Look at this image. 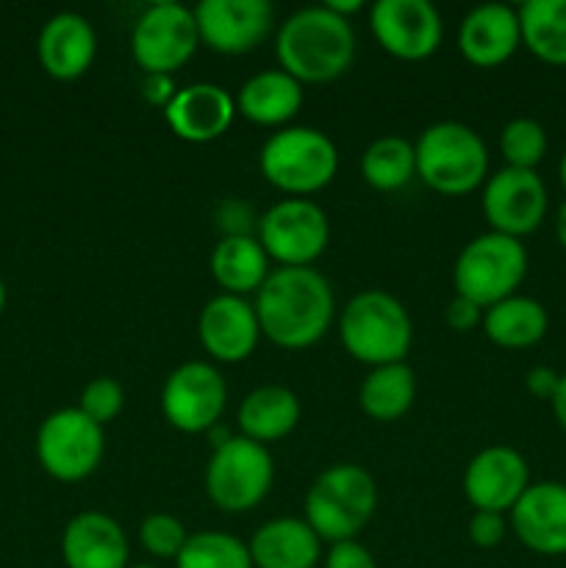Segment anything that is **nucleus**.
I'll return each instance as SVG.
<instances>
[{"label":"nucleus","mask_w":566,"mask_h":568,"mask_svg":"<svg viewBox=\"0 0 566 568\" xmlns=\"http://www.w3.org/2000/svg\"><path fill=\"white\" fill-rule=\"evenodd\" d=\"M325 568H377V564L361 541H342L331 544L325 555Z\"/></svg>","instance_id":"nucleus-36"},{"label":"nucleus","mask_w":566,"mask_h":568,"mask_svg":"<svg viewBox=\"0 0 566 568\" xmlns=\"http://www.w3.org/2000/svg\"><path fill=\"white\" fill-rule=\"evenodd\" d=\"M228 403V386L222 372L205 361H189L170 372L161 388V414L166 425L186 436L209 433L220 425Z\"/></svg>","instance_id":"nucleus-12"},{"label":"nucleus","mask_w":566,"mask_h":568,"mask_svg":"<svg viewBox=\"0 0 566 568\" xmlns=\"http://www.w3.org/2000/svg\"><path fill=\"white\" fill-rule=\"evenodd\" d=\"M555 236H558V244L566 250V203H560L558 214H555Z\"/></svg>","instance_id":"nucleus-42"},{"label":"nucleus","mask_w":566,"mask_h":568,"mask_svg":"<svg viewBox=\"0 0 566 568\" xmlns=\"http://www.w3.org/2000/svg\"><path fill=\"white\" fill-rule=\"evenodd\" d=\"M253 568H314L322 541L305 519H272L247 544Z\"/></svg>","instance_id":"nucleus-23"},{"label":"nucleus","mask_w":566,"mask_h":568,"mask_svg":"<svg viewBox=\"0 0 566 568\" xmlns=\"http://www.w3.org/2000/svg\"><path fill=\"white\" fill-rule=\"evenodd\" d=\"M94 53H98L94 28L78 11H59L39 31V64L55 81H75V78H81L92 67Z\"/></svg>","instance_id":"nucleus-22"},{"label":"nucleus","mask_w":566,"mask_h":568,"mask_svg":"<svg viewBox=\"0 0 566 568\" xmlns=\"http://www.w3.org/2000/svg\"><path fill=\"white\" fill-rule=\"evenodd\" d=\"M139 541L148 555L155 560H175L181 549L186 547L189 532L181 519L170 514H150L148 519L139 525Z\"/></svg>","instance_id":"nucleus-33"},{"label":"nucleus","mask_w":566,"mask_h":568,"mask_svg":"<svg viewBox=\"0 0 566 568\" xmlns=\"http://www.w3.org/2000/svg\"><path fill=\"white\" fill-rule=\"evenodd\" d=\"M483 333L503 349H527L542 342L549 331V314L538 300L514 297L483 311Z\"/></svg>","instance_id":"nucleus-27"},{"label":"nucleus","mask_w":566,"mask_h":568,"mask_svg":"<svg viewBox=\"0 0 566 568\" xmlns=\"http://www.w3.org/2000/svg\"><path fill=\"white\" fill-rule=\"evenodd\" d=\"M178 83L172 75H144L142 81V98L148 100L150 105H159L161 111L172 103V98L178 94Z\"/></svg>","instance_id":"nucleus-38"},{"label":"nucleus","mask_w":566,"mask_h":568,"mask_svg":"<svg viewBox=\"0 0 566 568\" xmlns=\"http://www.w3.org/2000/svg\"><path fill=\"white\" fill-rule=\"evenodd\" d=\"M511 530L536 555H566V486L564 483H530L511 510Z\"/></svg>","instance_id":"nucleus-18"},{"label":"nucleus","mask_w":566,"mask_h":568,"mask_svg":"<svg viewBox=\"0 0 566 568\" xmlns=\"http://www.w3.org/2000/svg\"><path fill=\"white\" fill-rule=\"evenodd\" d=\"M527 488H530V466L514 447L494 444L481 449L466 464L464 494L475 510L511 514Z\"/></svg>","instance_id":"nucleus-16"},{"label":"nucleus","mask_w":566,"mask_h":568,"mask_svg":"<svg viewBox=\"0 0 566 568\" xmlns=\"http://www.w3.org/2000/svg\"><path fill=\"white\" fill-rule=\"evenodd\" d=\"M303 100V83L277 67V70H264L244 81V87L239 89L236 111L255 125L286 128V122L300 114Z\"/></svg>","instance_id":"nucleus-24"},{"label":"nucleus","mask_w":566,"mask_h":568,"mask_svg":"<svg viewBox=\"0 0 566 568\" xmlns=\"http://www.w3.org/2000/svg\"><path fill=\"white\" fill-rule=\"evenodd\" d=\"M377 510L375 477L358 464L322 471L305 494V521L322 544L355 541Z\"/></svg>","instance_id":"nucleus-4"},{"label":"nucleus","mask_w":566,"mask_h":568,"mask_svg":"<svg viewBox=\"0 0 566 568\" xmlns=\"http://www.w3.org/2000/svg\"><path fill=\"white\" fill-rule=\"evenodd\" d=\"M261 175L289 197L322 192L338 172V150L331 136L309 125H286L272 133L259 155Z\"/></svg>","instance_id":"nucleus-6"},{"label":"nucleus","mask_w":566,"mask_h":568,"mask_svg":"<svg viewBox=\"0 0 566 568\" xmlns=\"http://www.w3.org/2000/svg\"><path fill=\"white\" fill-rule=\"evenodd\" d=\"M416 399V375L408 364H386L370 369L358 392L361 410L372 422H397L411 410Z\"/></svg>","instance_id":"nucleus-28"},{"label":"nucleus","mask_w":566,"mask_h":568,"mask_svg":"<svg viewBox=\"0 0 566 568\" xmlns=\"http://www.w3.org/2000/svg\"><path fill=\"white\" fill-rule=\"evenodd\" d=\"M275 483V464L264 444L233 436L220 449H211L205 466V494L225 514H247L259 508Z\"/></svg>","instance_id":"nucleus-8"},{"label":"nucleus","mask_w":566,"mask_h":568,"mask_svg":"<svg viewBox=\"0 0 566 568\" xmlns=\"http://www.w3.org/2000/svg\"><path fill=\"white\" fill-rule=\"evenodd\" d=\"M198 48L200 33L194 11L172 0L144 9L131 33L133 61L144 75H175Z\"/></svg>","instance_id":"nucleus-10"},{"label":"nucleus","mask_w":566,"mask_h":568,"mask_svg":"<svg viewBox=\"0 0 566 568\" xmlns=\"http://www.w3.org/2000/svg\"><path fill=\"white\" fill-rule=\"evenodd\" d=\"M192 11L200 44L222 55L250 53L275 26V9L266 0H203Z\"/></svg>","instance_id":"nucleus-15"},{"label":"nucleus","mask_w":566,"mask_h":568,"mask_svg":"<svg viewBox=\"0 0 566 568\" xmlns=\"http://www.w3.org/2000/svg\"><path fill=\"white\" fill-rule=\"evenodd\" d=\"M236 116V100L216 83L200 81L178 89L164 109V120L178 139L189 144H209L228 133Z\"/></svg>","instance_id":"nucleus-19"},{"label":"nucleus","mask_w":566,"mask_h":568,"mask_svg":"<svg viewBox=\"0 0 566 568\" xmlns=\"http://www.w3.org/2000/svg\"><path fill=\"white\" fill-rule=\"evenodd\" d=\"M522 44L549 67H566V0H527L519 9Z\"/></svg>","instance_id":"nucleus-29"},{"label":"nucleus","mask_w":566,"mask_h":568,"mask_svg":"<svg viewBox=\"0 0 566 568\" xmlns=\"http://www.w3.org/2000/svg\"><path fill=\"white\" fill-rule=\"evenodd\" d=\"M67 568H131V547L120 521L100 510H81L61 532Z\"/></svg>","instance_id":"nucleus-20"},{"label":"nucleus","mask_w":566,"mask_h":568,"mask_svg":"<svg viewBox=\"0 0 566 568\" xmlns=\"http://www.w3.org/2000/svg\"><path fill=\"white\" fill-rule=\"evenodd\" d=\"M105 455V436L81 408L53 410L37 430V458L53 480L78 483L94 475Z\"/></svg>","instance_id":"nucleus-9"},{"label":"nucleus","mask_w":566,"mask_h":568,"mask_svg":"<svg viewBox=\"0 0 566 568\" xmlns=\"http://www.w3.org/2000/svg\"><path fill=\"white\" fill-rule=\"evenodd\" d=\"M553 414H555V419H558V425H560V430L566 433V372L564 375H560V383H558V392H555V397H553Z\"/></svg>","instance_id":"nucleus-40"},{"label":"nucleus","mask_w":566,"mask_h":568,"mask_svg":"<svg viewBox=\"0 0 566 568\" xmlns=\"http://www.w3.org/2000/svg\"><path fill=\"white\" fill-rule=\"evenodd\" d=\"M547 131L530 116H516L499 133V153L514 170H536L547 155Z\"/></svg>","instance_id":"nucleus-32"},{"label":"nucleus","mask_w":566,"mask_h":568,"mask_svg":"<svg viewBox=\"0 0 566 568\" xmlns=\"http://www.w3.org/2000/svg\"><path fill=\"white\" fill-rule=\"evenodd\" d=\"M198 336L216 364H239L259 347L261 325L247 300L236 294H216L200 311Z\"/></svg>","instance_id":"nucleus-17"},{"label":"nucleus","mask_w":566,"mask_h":568,"mask_svg":"<svg viewBox=\"0 0 566 568\" xmlns=\"http://www.w3.org/2000/svg\"><path fill=\"white\" fill-rule=\"evenodd\" d=\"M275 55L281 70L297 78L303 87L336 81L353 67V26L325 6L300 9L277 31Z\"/></svg>","instance_id":"nucleus-2"},{"label":"nucleus","mask_w":566,"mask_h":568,"mask_svg":"<svg viewBox=\"0 0 566 568\" xmlns=\"http://www.w3.org/2000/svg\"><path fill=\"white\" fill-rule=\"evenodd\" d=\"M255 239L270 261L281 266H311L327 250L331 222L314 200L289 197L266 209Z\"/></svg>","instance_id":"nucleus-11"},{"label":"nucleus","mask_w":566,"mask_h":568,"mask_svg":"<svg viewBox=\"0 0 566 568\" xmlns=\"http://www.w3.org/2000/svg\"><path fill=\"white\" fill-rule=\"evenodd\" d=\"M338 338L350 358L370 369L386 364H403L414 342V322L408 311L381 288H370L350 300L338 316Z\"/></svg>","instance_id":"nucleus-3"},{"label":"nucleus","mask_w":566,"mask_h":568,"mask_svg":"<svg viewBox=\"0 0 566 568\" xmlns=\"http://www.w3.org/2000/svg\"><path fill=\"white\" fill-rule=\"evenodd\" d=\"M261 336L281 349L314 347L336 316L333 288L314 266H277L255 292Z\"/></svg>","instance_id":"nucleus-1"},{"label":"nucleus","mask_w":566,"mask_h":568,"mask_svg":"<svg viewBox=\"0 0 566 568\" xmlns=\"http://www.w3.org/2000/svg\"><path fill=\"white\" fill-rule=\"evenodd\" d=\"M78 408L89 416L92 422H98L100 427H105L109 422H114L117 416L125 408V392H122L120 383L114 377H94L83 386L81 399H78Z\"/></svg>","instance_id":"nucleus-34"},{"label":"nucleus","mask_w":566,"mask_h":568,"mask_svg":"<svg viewBox=\"0 0 566 568\" xmlns=\"http://www.w3.org/2000/svg\"><path fill=\"white\" fill-rule=\"evenodd\" d=\"M416 150V175L444 197H461L486 183L488 150L481 133L461 122H433Z\"/></svg>","instance_id":"nucleus-5"},{"label":"nucleus","mask_w":566,"mask_h":568,"mask_svg":"<svg viewBox=\"0 0 566 568\" xmlns=\"http://www.w3.org/2000/svg\"><path fill=\"white\" fill-rule=\"evenodd\" d=\"M444 320H447V325L453 327L455 333H469L483 325V308L472 303V300L458 297V294H455V297L447 303Z\"/></svg>","instance_id":"nucleus-37"},{"label":"nucleus","mask_w":566,"mask_h":568,"mask_svg":"<svg viewBox=\"0 0 566 568\" xmlns=\"http://www.w3.org/2000/svg\"><path fill=\"white\" fill-rule=\"evenodd\" d=\"M377 44L400 61H425L438 50L444 22L427 0H377L370 9Z\"/></svg>","instance_id":"nucleus-14"},{"label":"nucleus","mask_w":566,"mask_h":568,"mask_svg":"<svg viewBox=\"0 0 566 568\" xmlns=\"http://www.w3.org/2000/svg\"><path fill=\"white\" fill-rule=\"evenodd\" d=\"M527 275V250L519 239L503 233L475 236L458 253L453 266V286L458 297L472 300L483 311L514 297Z\"/></svg>","instance_id":"nucleus-7"},{"label":"nucleus","mask_w":566,"mask_h":568,"mask_svg":"<svg viewBox=\"0 0 566 568\" xmlns=\"http://www.w3.org/2000/svg\"><path fill=\"white\" fill-rule=\"evenodd\" d=\"M131 568H159V566H148V564H142V566H131Z\"/></svg>","instance_id":"nucleus-45"},{"label":"nucleus","mask_w":566,"mask_h":568,"mask_svg":"<svg viewBox=\"0 0 566 568\" xmlns=\"http://www.w3.org/2000/svg\"><path fill=\"white\" fill-rule=\"evenodd\" d=\"M508 532V521L503 514H488V510H475L469 519V541L477 549H494L503 544Z\"/></svg>","instance_id":"nucleus-35"},{"label":"nucleus","mask_w":566,"mask_h":568,"mask_svg":"<svg viewBox=\"0 0 566 568\" xmlns=\"http://www.w3.org/2000/svg\"><path fill=\"white\" fill-rule=\"evenodd\" d=\"M175 568H253L247 544L231 532L203 530L189 536L175 558Z\"/></svg>","instance_id":"nucleus-31"},{"label":"nucleus","mask_w":566,"mask_h":568,"mask_svg":"<svg viewBox=\"0 0 566 568\" xmlns=\"http://www.w3.org/2000/svg\"><path fill=\"white\" fill-rule=\"evenodd\" d=\"M209 266L222 294H236V297L259 292L272 272L270 255L250 233L247 236H222L211 253Z\"/></svg>","instance_id":"nucleus-26"},{"label":"nucleus","mask_w":566,"mask_h":568,"mask_svg":"<svg viewBox=\"0 0 566 568\" xmlns=\"http://www.w3.org/2000/svg\"><path fill=\"white\" fill-rule=\"evenodd\" d=\"M303 416L297 394L286 386L253 388L242 399L236 414L239 436L255 444H272L286 438Z\"/></svg>","instance_id":"nucleus-25"},{"label":"nucleus","mask_w":566,"mask_h":568,"mask_svg":"<svg viewBox=\"0 0 566 568\" xmlns=\"http://www.w3.org/2000/svg\"><path fill=\"white\" fill-rule=\"evenodd\" d=\"M558 175H560V183H564V192H566V153L560 155V166H558Z\"/></svg>","instance_id":"nucleus-43"},{"label":"nucleus","mask_w":566,"mask_h":568,"mask_svg":"<svg viewBox=\"0 0 566 568\" xmlns=\"http://www.w3.org/2000/svg\"><path fill=\"white\" fill-rule=\"evenodd\" d=\"M416 175V150L403 136H381L361 155V178L377 192H400Z\"/></svg>","instance_id":"nucleus-30"},{"label":"nucleus","mask_w":566,"mask_h":568,"mask_svg":"<svg viewBox=\"0 0 566 568\" xmlns=\"http://www.w3.org/2000/svg\"><path fill=\"white\" fill-rule=\"evenodd\" d=\"M325 6L327 11H333V14H338V17H344V20H350V14H355V11H361L364 9V0H327V3H322Z\"/></svg>","instance_id":"nucleus-41"},{"label":"nucleus","mask_w":566,"mask_h":568,"mask_svg":"<svg viewBox=\"0 0 566 568\" xmlns=\"http://www.w3.org/2000/svg\"><path fill=\"white\" fill-rule=\"evenodd\" d=\"M522 44L519 11L505 3H483L464 17L458 50L472 67L492 70L505 64Z\"/></svg>","instance_id":"nucleus-21"},{"label":"nucleus","mask_w":566,"mask_h":568,"mask_svg":"<svg viewBox=\"0 0 566 568\" xmlns=\"http://www.w3.org/2000/svg\"><path fill=\"white\" fill-rule=\"evenodd\" d=\"M547 186L536 170H505L486 178L483 186V216L494 233L519 239L538 231L547 216Z\"/></svg>","instance_id":"nucleus-13"},{"label":"nucleus","mask_w":566,"mask_h":568,"mask_svg":"<svg viewBox=\"0 0 566 568\" xmlns=\"http://www.w3.org/2000/svg\"><path fill=\"white\" fill-rule=\"evenodd\" d=\"M558 383H560V375L553 369V366H533V369L525 375L527 392H530L536 399H547V403H553L555 392H558Z\"/></svg>","instance_id":"nucleus-39"},{"label":"nucleus","mask_w":566,"mask_h":568,"mask_svg":"<svg viewBox=\"0 0 566 568\" xmlns=\"http://www.w3.org/2000/svg\"><path fill=\"white\" fill-rule=\"evenodd\" d=\"M3 308H6V283L0 281V314H3Z\"/></svg>","instance_id":"nucleus-44"}]
</instances>
